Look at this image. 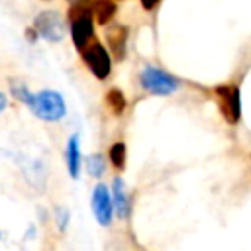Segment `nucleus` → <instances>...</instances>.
Segmentation results:
<instances>
[{"label":"nucleus","instance_id":"f257e3e1","mask_svg":"<svg viewBox=\"0 0 251 251\" xmlns=\"http://www.w3.org/2000/svg\"><path fill=\"white\" fill-rule=\"evenodd\" d=\"M69 22H71V39L73 45L82 51L90 41L96 39L94 35V20L90 8L84 0H76L69 8Z\"/></svg>","mask_w":251,"mask_h":251},{"label":"nucleus","instance_id":"f03ea898","mask_svg":"<svg viewBox=\"0 0 251 251\" xmlns=\"http://www.w3.org/2000/svg\"><path fill=\"white\" fill-rule=\"evenodd\" d=\"M27 108L43 122H59L67 116V104H65L63 94L51 88L33 92Z\"/></svg>","mask_w":251,"mask_h":251},{"label":"nucleus","instance_id":"7ed1b4c3","mask_svg":"<svg viewBox=\"0 0 251 251\" xmlns=\"http://www.w3.org/2000/svg\"><path fill=\"white\" fill-rule=\"evenodd\" d=\"M139 84L149 94H155V96H169L178 88V80L171 73H167L165 69L153 67V65H147L141 69Z\"/></svg>","mask_w":251,"mask_h":251},{"label":"nucleus","instance_id":"20e7f679","mask_svg":"<svg viewBox=\"0 0 251 251\" xmlns=\"http://www.w3.org/2000/svg\"><path fill=\"white\" fill-rule=\"evenodd\" d=\"M80 57L84 61V65L88 67V71L98 78V80H106L112 73V57L110 51L100 43V41H90L82 51Z\"/></svg>","mask_w":251,"mask_h":251},{"label":"nucleus","instance_id":"39448f33","mask_svg":"<svg viewBox=\"0 0 251 251\" xmlns=\"http://www.w3.org/2000/svg\"><path fill=\"white\" fill-rule=\"evenodd\" d=\"M33 31L51 41V43H59L63 37H65V22H63V16L55 10H43L35 16L33 20Z\"/></svg>","mask_w":251,"mask_h":251},{"label":"nucleus","instance_id":"423d86ee","mask_svg":"<svg viewBox=\"0 0 251 251\" xmlns=\"http://www.w3.org/2000/svg\"><path fill=\"white\" fill-rule=\"evenodd\" d=\"M216 96L220 100V110L229 124H237L241 120V98L239 88L233 84H220L216 86Z\"/></svg>","mask_w":251,"mask_h":251},{"label":"nucleus","instance_id":"0eeeda50","mask_svg":"<svg viewBox=\"0 0 251 251\" xmlns=\"http://www.w3.org/2000/svg\"><path fill=\"white\" fill-rule=\"evenodd\" d=\"M90 208L94 214V220L100 226H110L112 218H114V206H112V198H110V188L102 182H98L92 188L90 194Z\"/></svg>","mask_w":251,"mask_h":251},{"label":"nucleus","instance_id":"6e6552de","mask_svg":"<svg viewBox=\"0 0 251 251\" xmlns=\"http://www.w3.org/2000/svg\"><path fill=\"white\" fill-rule=\"evenodd\" d=\"M65 163H67V171L71 178H78L80 175V165H82V153H80V135L73 133L67 139L65 145Z\"/></svg>","mask_w":251,"mask_h":251},{"label":"nucleus","instance_id":"1a4fd4ad","mask_svg":"<svg viewBox=\"0 0 251 251\" xmlns=\"http://www.w3.org/2000/svg\"><path fill=\"white\" fill-rule=\"evenodd\" d=\"M110 198H112V206H114V214L124 220L127 214H129V196H127V190H126V182L122 176H116L112 180V186H110Z\"/></svg>","mask_w":251,"mask_h":251},{"label":"nucleus","instance_id":"9d476101","mask_svg":"<svg viewBox=\"0 0 251 251\" xmlns=\"http://www.w3.org/2000/svg\"><path fill=\"white\" fill-rule=\"evenodd\" d=\"M90 8L92 20L100 25H106L116 16V2L114 0H84Z\"/></svg>","mask_w":251,"mask_h":251},{"label":"nucleus","instance_id":"9b49d317","mask_svg":"<svg viewBox=\"0 0 251 251\" xmlns=\"http://www.w3.org/2000/svg\"><path fill=\"white\" fill-rule=\"evenodd\" d=\"M106 37L110 43V51L116 55V59H124L126 43H127V27L122 24H116L106 31Z\"/></svg>","mask_w":251,"mask_h":251},{"label":"nucleus","instance_id":"f8f14e48","mask_svg":"<svg viewBox=\"0 0 251 251\" xmlns=\"http://www.w3.org/2000/svg\"><path fill=\"white\" fill-rule=\"evenodd\" d=\"M84 167H86V173H88L90 176L100 178V176L104 175V171H106V159H104L100 153L88 155V157L84 159Z\"/></svg>","mask_w":251,"mask_h":251},{"label":"nucleus","instance_id":"ddd939ff","mask_svg":"<svg viewBox=\"0 0 251 251\" xmlns=\"http://www.w3.org/2000/svg\"><path fill=\"white\" fill-rule=\"evenodd\" d=\"M126 155H127V149H126V143H124V141H116V143L110 147V151H108L110 163H112L118 171H122V169L126 167Z\"/></svg>","mask_w":251,"mask_h":251},{"label":"nucleus","instance_id":"4468645a","mask_svg":"<svg viewBox=\"0 0 251 251\" xmlns=\"http://www.w3.org/2000/svg\"><path fill=\"white\" fill-rule=\"evenodd\" d=\"M106 102H108V106L114 110V114H122V112L126 110V106H127L126 96H124L122 90H118V88L108 90V94H106Z\"/></svg>","mask_w":251,"mask_h":251},{"label":"nucleus","instance_id":"2eb2a0df","mask_svg":"<svg viewBox=\"0 0 251 251\" xmlns=\"http://www.w3.org/2000/svg\"><path fill=\"white\" fill-rule=\"evenodd\" d=\"M10 90H12V94H14V98H18L22 104H29V100H31V96H33V92L25 86V84H22V82H10Z\"/></svg>","mask_w":251,"mask_h":251},{"label":"nucleus","instance_id":"dca6fc26","mask_svg":"<svg viewBox=\"0 0 251 251\" xmlns=\"http://www.w3.org/2000/svg\"><path fill=\"white\" fill-rule=\"evenodd\" d=\"M69 210L67 208H57V227L59 231H65L67 226H69Z\"/></svg>","mask_w":251,"mask_h":251},{"label":"nucleus","instance_id":"f3484780","mask_svg":"<svg viewBox=\"0 0 251 251\" xmlns=\"http://www.w3.org/2000/svg\"><path fill=\"white\" fill-rule=\"evenodd\" d=\"M139 2H141V8H143V10L151 12V10H153V8H155V6H157L161 0H139Z\"/></svg>","mask_w":251,"mask_h":251},{"label":"nucleus","instance_id":"a211bd4d","mask_svg":"<svg viewBox=\"0 0 251 251\" xmlns=\"http://www.w3.org/2000/svg\"><path fill=\"white\" fill-rule=\"evenodd\" d=\"M6 108H8V96H6V94L0 90V114H2Z\"/></svg>","mask_w":251,"mask_h":251},{"label":"nucleus","instance_id":"6ab92c4d","mask_svg":"<svg viewBox=\"0 0 251 251\" xmlns=\"http://www.w3.org/2000/svg\"><path fill=\"white\" fill-rule=\"evenodd\" d=\"M0 237H2V233H0Z\"/></svg>","mask_w":251,"mask_h":251}]
</instances>
